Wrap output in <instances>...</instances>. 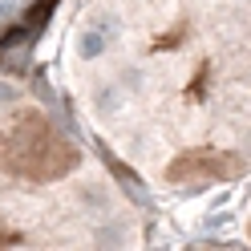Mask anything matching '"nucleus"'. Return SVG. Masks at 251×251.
Masks as SVG:
<instances>
[{"instance_id": "obj_3", "label": "nucleus", "mask_w": 251, "mask_h": 251, "mask_svg": "<svg viewBox=\"0 0 251 251\" xmlns=\"http://www.w3.org/2000/svg\"><path fill=\"white\" fill-rule=\"evenodd\" d=\"M81 53H85V57H98V53H101V37H98V33H85V37H81Z\"/></svg>"}, {"instance_id": "obj_2", "label": "nucleus", "mask_w": 251, "mask_h": 251, "mask_svg": "<svg viewBox=\"0 0 251 251\" xmlns=\"http://www.w3.org/2000/svg\"><path fill=\"white\" fill-rule=\"evenodd\" d=\"M243 175V162L235 158V154H223V150H191V154H182L178 162H170L166 170V178L170 182H223V178H239Z\"/></svg>"}, {"instance_id": "obj_1", "label": "nucleus", "mask_w": 251, "mask_h": 251, "mask_svg": "<svg viewBox=\"0 0 251 251\" xmlns=\"http://www.w3.org/2000/svg\"><path fill=\"white\" fill-rule=\"evenodd\" d=\"M77 166V150L61 138L37 109H21L0 130V170L25 178H61Z\"/></svg>"}]
</instances>
